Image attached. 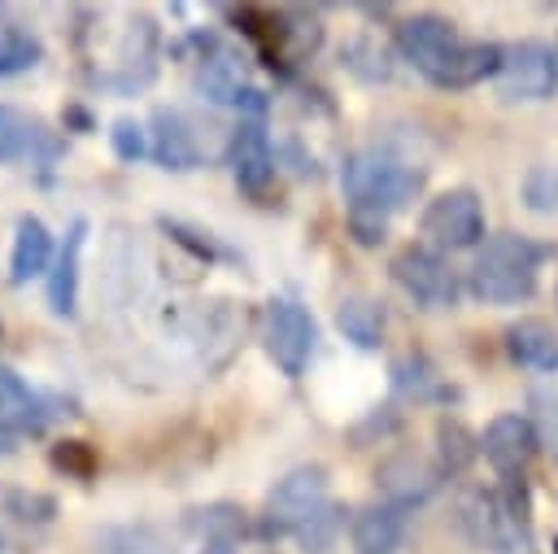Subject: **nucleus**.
<instances>
[{
    "label": "nucleus",
    "mask_w": 558,
    "mask_h": 554,
    "mask_svg": "<svg viewBox=\"0 0 558 554\" xmlns=\"http://www.w3.org/2000/svg\"><path fill=\"white\" fill-rule=\"evenodd\" d=\"M497 92L506 100H549L558 92V52L536 39L510 44L497 74Z\"/></svg>",
    "instance_id": "nucleus-6"
},
{
    "label": "nucleus",
    "mask_w": 558,
    "mask_h": 554,
    "mask_svg": "<svg viewBox=\"0 0 558 554\" xmlns=\"http://www.w3.org/2000/svg\"><path fill=\"white\" fill-rule=\"evenodd\" d=\"M506 349L519 366H532V371H558V332L541 318H519L506 327Z\"/></svg>",
    "instance_id": "nucleus-20"
},
{
    "label": "nucleus",
    "mask_w": 558,
    "mask_h": 554,
    "mask_svg": "<svg viewBox=\"0 0 558 554\" xmlns=\"http://www.w3.org/2000/svg\"><path fill=\"white\" fill-rule=\"evenodd\" d=\"M44 423H48V410H44L39 393L22 375L0 366V427L9 436H17V432H39Z\"/></svg>",
    "instance_id": "nucleus-19"
},
{
    "label": "nucleus",
    "mask_w": 558,
    "mask_h": 554,
    "mask_svg": "<svg viewBox=\"0 0 558 554\" xmlns=\"http://www.w3.org/2000/svg\"><path fill=\"white\" fill-rule=\"evenodd\" d=\"M314 340H318V327H314V314L301 301L275 297L266 305V353L275 358V366L283 375H301L310 366Z\"/></svg>",
    "instance_id": "nucleus-4"
},
{
    "label": "nucleus",
    "mask_w": 558,
    "mask_h": 554,
    "mask_svg": "<svg viewBox=\"0 0 558 554\" xmlns=\"http://www.w3.org/2000/svg\"><path fill=\"white\" fill-rule=\"evenodd\" d=\"M336 327L357 349H379V340H384V305L371 301V297H344L336 305Z\"/></svg>",
    "instance_id": "nucleus-21"
},
{
    "label": "nucleus",
    "mask_w": 558,
    "mask_h": 554,
    "mask_svg": "<svg viewBox=\"0 0 558 554\" xmlns=\"http://www.w3.org/2000/svg\"><path fill=\"white\" fill-rule=\"evenodd\" d=\"M458 44H462L458 31H453L445 17H436V13H418V17H405V22L397 26V48H401V57H405L418 74H427V79L440 74V65L453 57Z\"/></svg>",
    "instance_id": "nucleus-9"
},
{
    "label": "nucleus",
    "mask_w": 558,
    "mask_h": 554,
    "mask_svg": "<svg viewBox=\"0 0 558 554\" xmlns=\"http://www.w3.org/2000/svg\"><path fill=\"white\" fill-rule=\"evenodd\" d=\"M52 257H57V249H52L48 222L35 218V214H22L17 227H13V249H9V279L26 284V279L52 270Z\"/></svg>",
    "instance_id": "nucleus-15"
},
{
    "label": "nucleus",
    "mask_w": 558,
    "mask_h": 554,
    "mask_svg": "<svg viewBox=\"0 0 558 554\" xmlns=\"http://www.w3.org/2000/svg\"><path fill=\"white\" fill-rule=\"evenodd\" d=\"M554 554H558V545H554Z\"/></svg>",
    "instance_id": "nucleus-36"
},
{
    "label": "nucleus",
    "mask_w": 558,
    "mask_h": 554,
    "mask_svg": "<svg viewBox=\"0 0 558 554\" xmlns=\"http://www.w3.org/2000/svg\"><path fill=\"white\" fill-rule=\"evenodd\" d=\"M83 244H87V218H70V227H65V236L57 244L52 270H48V305L61 318H70L78 310V262H83Z\"/></svg>",
    "instance_id": "nucleus-14"
},
{
    "label": "nucleus",
    "mask_w": 558,
    "mask_h": 554,
    "mask_svg": "<svg viewBox=\"0 0 558 554\" xmlns=\"http://www.w3.org/2000/svg\"><path fill=\"white\" fill-rule=\"evenodd\" d=\"M379 484H384V493L392 497V506H410V502H423L436 484H440V471L423 458V454H397V458H388L379 471Z\"/></svg>",
    "instance_id": "nucleus-17"
},
{
    "label": "nucleus",
    "mask_w": 558,
    "mask_h": 554,
    "mask_svg": "<svg viewBox=\"0 0 558 554\" xmlns=\"http://www.w3.org/2000/svg\"><path fill=\"white\" fill-rule=\"evenodd\" d=\"M266 554H275V550H266Z\"/></svg>",
    "instance_id": "nucleus-35"
},
{
    "label": "nucleus",
    "mask_w": 558,
    "mask_h": 554,
    "mask_svg": "<svg viewBox=\"0 0 558 554\" xmlns=\"http://www.w3.org/2000/svg\"><path fill=\"white\" fill-rule=\"evenodd\" d=\"M532 410H536V436H541V445H549V454L558 458V393L532 388Z\"/></svg>",
    "instance_id": "nucleus-29"
},
{
    "label": "nucleus",
    "mask_w": 558,
    "mask_h": 554,
    "mask_svg": "<svg viewBox=\"0 0 558 554\" xmlns=\"http://www.w3.org/2000/svg\"><path fill=\"white\" fill-rule=\"evenodd\" d=\"M4 545H9V541H4V532H0V554H4Z\"/></svg>",
    "instance_id": "nucleus-34"
},
{
    "label": "nucleus",
    "mask_w": 558,
    "mask_h": 554,
    "mask_svg": "<svg viewBox=\"0 0 558 554\" xmlns=\"http://www.w3.org/2000/svg\"><path fill=\"white\" fill-rule=\"evenodd\" d=\"M523 205L536 209V214L558 209V166H532L523 174Z\"/></svg>",
    "instance_id": "nucleus-25"
},
{
    "label": "nucleus",
    "mask_w": 558,
    "mask_h": 554,
    "mask_svg": "<svg viewBox=\"0 0 558 554\" xmlns=\"http://www.w3.org/2000/svg\"><path fill=\"white\" fill-rule=\"evenodd\" d=\"M501 61H506V48L484 44V39H466V44L453 48V57L440 65V74L432 83L436 87H475L484 79H497Z\"/></svg>",
    "instance_id": "nucleus-16"
},
{
    "label": "nucleus",
    "mask_w": 558,
    "mask_h": 554,
    "mask_svg": "<svg viewBox=\"0 0 558 554\" xmlns=\"http://www.w3.org/2000/svg\"><path fill=\"white\" fill-rule=\"evenodd\" d=\"M327 506V467L318 462H305V467H292L283 480H275L270 497H266V519H262V532L266 537H279V532H292Z\"/></svg>",
    "instance_id": "nucleus-3"
},
{
    "label": "nucleus",
    "mask_w": 558,
    "mask_h": 554,
    "mask_svg": "<svg viewBox=\"0 0 558 554\" xmlns=\"http://www.w3.org/2000/svg\"><path fill=\"white\" fill-rule=\"evenodd\" d=\"M65 153V140L17 105H0V161H31L48 170Z\"/></svg>",
    "instance_id": "nucleus-7"
},
{
    "label": "nucleus",
    "mask_w": 558,
    "mask_h": 554,
    "mask_svg": "<svg viewBox=\"0 0 558 554\" xmlns=\"http://www.w3.org/2000/svg\"><path fill=\"white\" fill-rule=\"evenodd\" d=\"M9 454H13V436L0 427V458H9Z\"/></svg>",
    "instance_id": "nucleus-32"
},
{
    "label": "nucleus",
    "mask_w": 558,
    "mask_h": 554,
    "mask_svg": "<svg viewBox=\"0 0 558 554\" xmlns=\"http://www.w3.org/2000/svg\"><path fill=\"white\" fill-rule=\"evenodd\" d=\"M205 554H235V550H231V545H209Z\"/></svg>",
    "instance_id": "nucleus-33"
},
{
    "label": "nucleus",
    "mask_w": 558,
    "mask_h": 554,
    "mask_svg": "<svg viewBox=\"0 0 558 554\" xmlns=\"http://www.w3.org/2000/svg\"><path fill=\"white\" fill-rule=\"evenodd\" d=\"M4 510L22 523H48L57 515V502L48 493H26V489H9L4 493Z\"/></svg>",
    "instance_id": "nucleus-26"
},
{
    "label": "nucleus",
    "mask_w": 558,
    "mask_h": 554,
    "mask_svg": "<svg viewBox=\"0 0 558 554\" xmlns=\"http://www.w3.org/2000/svg\"><path fill=\"white\" fill-rule=\"evenodd\" d=\"M227 161H231V170H235L240 192H248V196H262L266 183L275 179V148H270V135H266L257 122H240V127L231 131Z\"/></svg>",
    "instance_id": "nucleus-12"
},
{
    "label": "nucleus",
    "mask_w": 558,
    "mask_h": 554,
    "mask_svg": "<svg viewBox=\"0 0 558 554\" xmlns=\"http://www.w3.org/2000/svg\"><path fill=\"white\" fill-rule=\"evenodd\" d=\"M161 222V231L174 240V244H183V249H192L196 257H205V262H214V257H231L222 244H214L209 240V231H196V227H187V222H179V218H157Z\"/></svg>",
    "instance_id": "nucleus-27"
},
{
    "label": "nucleus",
    "mask_w": 558,
    "mask_h": 554,
    "mask_svg": "<svg viewBox=\"0 0 558 554\" xmlns=\"http://www.w3.org/2000/svg\"><path fill=\"white\" fill-rule=\"evenodd\" d=\"M183 523H187V532H196V537H205L209 545H235L240 537H244V510L240 506H231V502H209V506H192L187 515H183Z\"/></svg>",
    "instance_id": "nucleus-22"
},
{
    "label": "nucleus",
    "mask_w": 558,
    "mask_h": 554,
    "mask_svg": "<svg viewBox=\"0 0 558 554\" xmlns=\"http://www.w3.org/2000/svg\"><path fill=\"white\" fill-rule=\"evenodd\" d=\"M536 445H541L536 423H532V419H523V414H497V419L484 427V436H480L484 458H488L501 475L523 471V467L536 458Z\"/></svg>",
    "instance_id": "nucleus-10"
},
{
    "label": "nucleus",
    "mask_w": 558,
    "mask_h": 554,
    "mask_svg": "<svg viewBox=\"0 0 558 554\" xmlns=\"http://www.w3.org/2000/svg\"><path fill=\"white\" fill-rule=\"evenodd\" d=\"M340 523H344V506H336V502H327L323 510H314L301 528H296V541L310 550V554H327V545L336 541V532H340Z\"/></svg>",
    "instance_id": "nucleus-23"
},
{
    "label": "nucleus",
    "mask_w": 558,
    "mask_h": 554,
    "mask_svg": "<svg viewBox=\"0 0 558 554\" xmlns=\"http://www.w3.org/2000/svg\"><path fill=\"white\" fill-rule=\"evenodd\" d=\"M61 122H65V131H92V127H96V122H92V113H87L83 105H65Z\"/></svg>",
    "instance_id": "nucleus-31"
},
{
    "label": "nucleus",
    "mask_w": 558,
    "mask_h": 554,
    "mask_svg": "<svg viewBox=\"0 0 558 554\" xmlns=\"http://www.w3.org/2000/svg\"><path fill=\"white\" fill-rule=\"evenodd\" d=\"M340 179H344V196H349V222L362 244L384 240V218L405 209L423 188V170H414L397 157H379V153L349 157Z\"/></svg>",
    "instance_id": "nucleus-1"
},
{
    "label": "nucleus",
    "mask_w": 558,
    "mask_h": 554,
    "mask_svg": "<svg viewBox=\"0 0 558 554\" xmlns=\"http://www.w3.org/2000/svg\"><path fill=\"white\" fill-rule=\"evenodd\" d=\"M392 279L418 305H453V297H458V279L445 266V257L432 253V249H418V244H410L392 257Z\"/></svg>",
    "instance_id": "nucleus-8"
},
{
    "label": "nucleus",
    "mask_w": 558,
    "mask_h": 554,
    "mask_svg": "<svg viewBox=\"0 0 558 554\" xmlns=\"http://www.w3.org/2000/svg\"><path fill=\"white\" fill-rule=\"evenodd\" d=\"M109 144H113L118 161H140L144 153H153V148H148V135H144V127H140L135 118H118V122L109 127Z\"/></svg>",
    "instance_id": "nucleus-28"
},
{
    "label": "nucleus",
    "mask_w": 558,
    "mask_h": 554,
    "mask_svg": "<svg viewBox=\"0 0 558 554\" xmlns=\"http://www.w3.org/2000/svg\"><path fill=\"white\" fill-rule=\"evenodd\" d=\"M541 257L545 249L532 244L527 236H488L475 253V266H471V292L488 305H510V301H523L532 297L536 288V270H541Z\"/></svg>",
    "instance_id": "nucleus-2"
},
{
    "label": "nucleus",
    "mask_w": 558,
    "mask_h": 554,
    "mask_svg": "<svg viewBox=\"0 0 558 554\" xmlns=\"http://www.w3.org/2000/svg\"><path fill=\"white\" fill-rule=\"evenodd\" d=\"M401 537H405V510L384 502V506H366L353 528H349V541H353V554H397L401 550Z\"/></svg>",
    "instance_id": "nucleus-18"
},
{
    "label": "nucleus",
    "mask_w": 558,
    "mask_h": 554,
    "mask_svg": "<svg viewBox=\"0 0 558 554\" xmlns=\"http://www.w3.org/2000/svg\"><path fill=\"white\" fill-rule=\"evenodd\" d=\"M466 532L475 545L501 554L523 537V515L514 510V502H506L497 493H475L466 502Z\"/></svg>",
    "instance_id": "nucleus-13"
},
{
    "label": "nucleus",
    "mask_w": 558,
    "mask_h": 554,
    "mask_svg": "<svg viewBox=\"0 0 558 554\" xmlns=\"http://www.w3.org/2000/svg\"><path fill=\"white\" fill-rule=\"evenodd\" d=\"M153 157L166 170H196L205 161V144L183 109H153Z\"/></svg>",
    "instance_id": "nucleus-11"
},
{
    "label": "nucleus",
    "mask_w": 558,
    "mask_h": 554,
    "mask_svg": "<svg viewBox=\"0 0 558 554\" xmlns=\"http://www.w3.org/2000/svg\"><path fill=\"white\" fill-rule=\"evenodd\" d=\"M436 436H440V458H445V467H449V471H453V467H462V462L471 458V436L462 432V423H458V419H440Z\"/></svg>",
    "instance_id": "nucleus-30"
},
{
    "label": "nucleus",
    "mask_w": 558,
    "mask_h": 554,
    "mask_svg": "<svg viewBox=\"0 0 558 554\" xmlns=\"http://www.w3.org/2000/svg\"><path fill=\"white\" fill-rule=\"evenodd\" d=\"M48 458H52V467H57V471H65V475H74V480H92V475H96V467H100L96 449H92L87 441H74V436H70V441H57Z\"/></svg>",
    "instance_id": "nucleus-24"
},
{
    "label": "nucleus",
    "mask_w": 558,
    "mask_h": 554,
    "mask_svg": "<svg viewBox=\"0 0 558 554\" xmlns=\"http://www.w3.org/2000/svg\"><path fill=\"white\" fill-rule=\"evenodd\" d=\"M423 236L440 249H471L484 240V205L471 188H449L423 209Z\"/></svg>",
    "instance_id": "nucleus-5"
}]
</instances>
